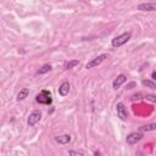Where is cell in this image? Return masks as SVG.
I'll list each match as a JSON object with an SVG mask.
<instances>
[{"mask_svg": "<svg viewBox=\"0 0 156 156\" xmlns=\"http://www.w3.org/2000/svg\"><path fill=\"white\" fill-rule=\"evenodd\" d=\"M131 37H132V32H124V33H122V34H120V35L115 37V38L112 39L111 44H112L113 48H120V46L124 45V44L129 40V39H131Z\"/></svg>", "mask_w": 156, "mask_h": 156, "instance_id": "obj_1", "label": "cell"}, {"mask_svg": "<svg viewBox=\"0 0 156 156\" xmlns=\"http://www.w3.org/2000/svg\"><path fill=\"white\" fill-rule=\"evenodd\" d=\"M35 101L39 104H43V105H50V104L53 102L51 93L49 90H42V92L35 96Z\"/></svg>", "mask_w": 156, "mask_h": 156, "instance_id": "obj_2", "label": "cell"}, {"mask_svg": "<svg viewBox=\"0 0 156 156\" xmlns=\"http://www.w3.org/2000/svg\"><path fill=\"white\" fill-rule=\"evenodd\" d=\"M107 59V54H101V55H99V56H96L95 59H93V60H90L87 65H85V68L87 70H90V68H94V67H96V66H99V65H101L104 61H105Z\"/></svg>", "mask_w": 156, "mask_h": 156, "instance_id": "obj_3", "label": "cell"}, {"mask_svg": "<svg viewBox=\"0 0 156 156\" xmlns=\"http://www.w3.org/2000/svg\"><path fill=\"white\" fill-rule=\"evenodd\" d=\"M143 137L144 135H143V133H140V131L139 132H133L126 138V141L129 145H134V144H137V143H139L143 139Z\"/></svg>", "mask_w": 156, "mask_h": 156, "instance_id": "obj_4", "label": "cell"}, {"mask_svg": "<svg viewBox=\"0 0 156 156\" xmlns=\"http://www.w3.org/2000/svg\"><path fill=\"white\" fill-rule=\"evenodd\" d=\"M116 111H117V116L120 117L122 121H127L128 120V112H127V107L123 102H118L116 105Z\"/></svg>", "mask_w": 156, "mask_h": 156, "instance_id": "obj_5", "label": "cell"}, {"mask_svg": "<svg viewBox=\"0 0 156 156\" xmlns=\"http://www.w3.org/2000/svg\"><path fill=\"white\" fill-rule=\"evenodd\" d=\"M40 120H42V112L38 111V110H35V111H33V112L29 115L28 120H27V123H28L29 127H33L34 124H37Z\"/></svg>", "mask_w": 156, "mask_h": 156, "instance_id": "obj_6", "label": "cell"}, {"mask_svg": "<svg viewBox=\"0 0 156 156\" xmlns=\"http://www.w3.org/2000/svg\"><path fill=\"white\" fill-rule=\"evenodd\" d=\"M137 10H139V11H148V12L156 11V1L155 3H143V4H139L137 6Z\"/></svg>", "mask_w": 156, "mask_h": 156, "instance_id": "obj_7", "label": "cell"}, {"mask_svg": "<svg viewBox=\"0 0 156 156\" xmlns=\"http://www.w3.org/2000/svg\"><path fill=\"white\" fill-rule=\"evenodd\" d=\"M126 81H127L126 74H120V76H117L115 79H113V82H112V88H113L115 90H117L123 83H126Z\"/></svg>", "mask_w": 156, "mask_h": 156, "instance_id": "obj_8", "label": "cell"}, {"mask_svg": "<svg viewBox=\"0 0 156 156\" xmlns=\"http://www.w3.org/2000/svg\"><path fill=\"white\" fill-rule=\"evenodd\" d=\"M68 92H70V83L68 82H62L61 84H60V87H59V94L61 95V96H66L67 94H68Z\"/></svg>", "mask_w": 156, "mask_h": 156, "instance_id": "obj_9", "label": "cell"}, {"mask_svg": "<svg viewBox=\"0 0 156 156\" xmlns=\"http://www.w3.org/2000/svg\"><path fill=\"white\" fill-rule=\"evenodd\" d=\"M55 140L59 143V144H62V145H66L71 141V135L70 134H63V135H59L55 138Z\"/></svg>", "mask_w": 156, "mask_h": 156, "instance_id": "obj_10", "label": "cell"}, {"mask_svg": "<svg viewBox=\"0 0 156 156\" xmlns=\"http://www.w3.org/2000/svg\"><path fill=\"white\" fill-rule=\"evenodd\" d=\"M28 95H29V89H28V88H23V89L20 90V93L17 94L16 100H17V101H22V100H24L26 98H27Z\"/></svg>", "mask_w": 156, "mask_h": 156, "instance_id": "obj_11", "label": "cell"}, {"mask_svg": "<svg viewBox=\"0 0 156 156\" xmlns=\"http://www.w3.org/2000/svg\"><path fill=\"white\" fill-rule=\"evenodd\" d=\"M140 132H152V131H156V123H149V124H145V126H141L139 128Z\"/></svg>", "mask_w": 156, "mask_h": 156, "instance_id": "obj_12", "label": "cell"}, {"mask_svg": "<svg viewBox=\"0 0 156 156\" xmlns=\"http://www.w3.org/2000/svg\"><path fill=\"white\" fill-rule=\"evenodd\" d=\"M78 65H79V61H78V60H71V61H68V62L65 63L63 68H65V70H71V68L78 66Z\"/></svg>", "mask_w": 156, "mask_h": 156, "instance_id": "obj_13", "label": "cell"}, {"mask_svg": "<svg viewBox=\"0 0 156 156\" xmlns=\"http://www.w3.org/2000/svg\"><path fill=\"white\" fill-rule=\"evenodd\" d=\"M51 65H49V63H46V65H43L42 66V68H39L38 70V72H37V74H44V73H48V72H50L51 71Z\"/></svg>", "mask_w": 156, "mask_h": 156, "instance_id": "obj_14", "label": "cell"}, {"mask_svg": "<svg viewBox=\"0 0 156 156\" xmlns=\"http://www.w3.org/2000/svg\"><path fill=\"white\" fill-rule=\"evenodd\" d=\"M141 85L146 87V88H150V89H156V83L152 82V81H149V79H143L141 81Z\"/></svg>", "mask_w": 156, "mask_h": 156, "instance_id": "obj_15", "label": "cell"}, {"mask_svg": "<svg viewBox=\"0 0 156 156\" xmlns=\"http://www.w3.org/2000/svg\"><path fill=\"white\" fill-rule=\"evenodd\" d=\"M144 98L146 100L152 101V102H156V95H154V94H146V95H144Z\"/></svg>", "mask_w": 156, "mask_h": 156, "instance_id": "obj_16", "label": "cell"}, {"mask_svg": "<svg viewBox=\"0 0 156 156\" xmlns=\"http://www.w3.org/2000/svg\"><path fill=\"white\" fill-rule=\"evenodd\" d=\"M84 151H68V155H84Z\"/></svg>", "mask_w": 156, "mask_h": 156, "instance_id": "obj_17", "label": "cell"}, {"mask_svg": "<svg viewBox=\"0 0 156 156\" xmlns=\"http://www.w3.org/2000/svg\"><path fill=\"white\" fill-rule=\"evenodd\" d=\"M137 85V83L135 82H132V83H129L128 85H127V89H132V88H134Z\"/></svg>", "mask_w": 156, "mask_h": 156, "instance_id": "obj_18", "label": "cell"}, {"mask_svg": "<svg viewBox=\"0 0 156 156\" xmlns=\"http://www.w3.org/2000/svg\"><path fill=\"white\" fill-rule=\"evenodd\" d=\"M151 78H152V81H156V71H154L151 73Z\"/></svg>", "mask_w": 156, "mask_h": 156, "instance_id": "obj_19", "label": "cell"}]
</instances>
